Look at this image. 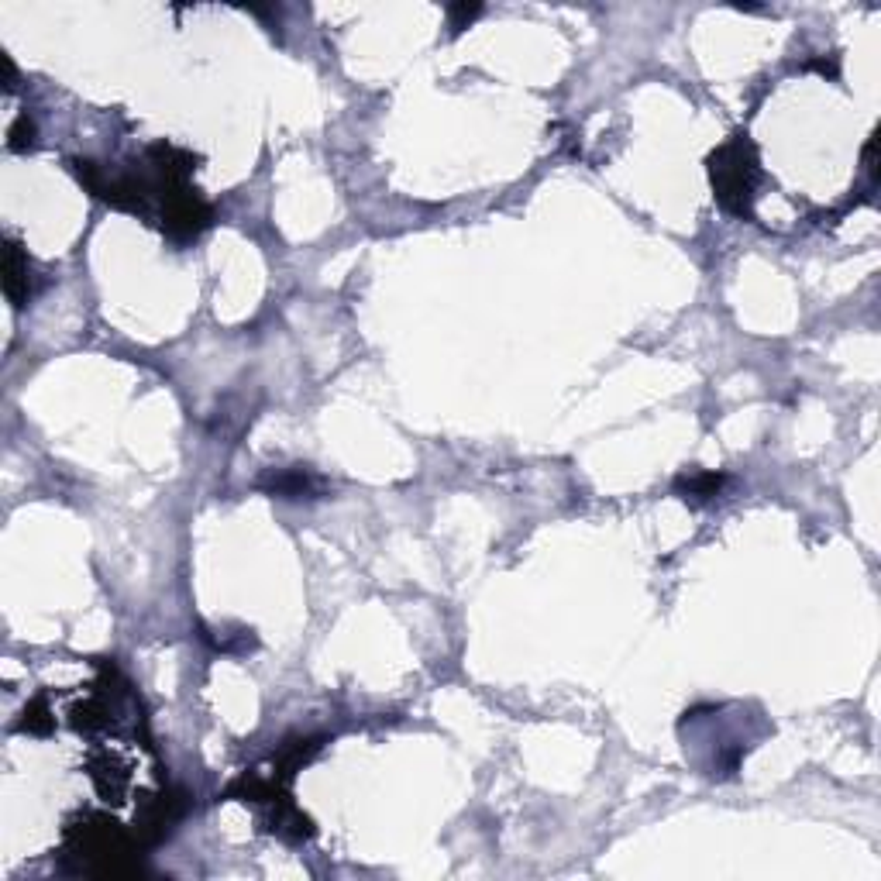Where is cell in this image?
I'll use <instances>...</instances> for the list:
<instances>
[{
	"label": "cell",
	"instance_id": "5",
	"mask_svg": "<svg viewBox=\"0 0 881 881\" xmlns=\"http://www.w3.org/2000/svg\"><path fill=\"white\" fill-rule=\"evenodd\" d=\"M723 482H727V475L696 472V475H685V479H678L675 489L685 496V500H713V496L723 489Z\"/></svg>",
	"mask_w": 881,
	"mask_h": 881
},
{
	"label": "cell",
	"instance_id": "7",
	"mask_svg": "<svg viewBox=\"0 0 881 881\" xmlns=\"http://www.w3.org/2000/svg\"><path fill=\"white\" fill-rule=\"evenodd\" d=\"M52 720H49V709H45V699H35L28 709H25V720H21V730H28V734H49Z\"/></svg>",
	"mask_w": 881,
	"mask_h": 881
},
{
	"label": "cell",
	"instance_id": "6",
	"mask_svg": "<svg viewBox=\"0 0 881 881\" xmlns=\"http://www.w3.org/2000/svg\"><path fill=\"white\" fill-rule=\"evenodd\" d=\"M7 135H11V142H7V145H11L14 152H25V148L35 145V121H31L28 114H18Z\"/></svg>",
	"mask_w": 881,
	"mask_h": 881
},
{
	"label": "cell",
	"instance_id": "2",
	"mask_svg": "<svg viewBox=\"0 0 881 881\" xmlns=\"http://www.w3.org/2000/svg\"><path fill=\"white\" fill-rule=\"evenodd\" d=\"M709 173H713V186L720 204L727 207L730 214L744 217L747 210H751L754 183H758V159H754L751 142H747V138L727 142L709 159Z\"/></svg>",
	"mask_w": 881,
	"mask_h": 881
},
{
	"label": "cell",
	"instance_id": "1",
	"mask_svg": "<svg viewBox=\"0 0 881 881\" xmlns=\"http://www.w3.org/2000/svg\"><path fill=\"white\" fill-rule=\"evenodd\" d=\"M66 857L76 861V871L97 878H124L138 871L131 837L104 816H83V823L66 826Z\"/></svg>",
	"mask_w": 881,
	"mask_h": 881
},
{
	"label": "cell",
	"instance_id": "3",
	"mask_svg": "<svg viewBox=\"0 0 881 881\" xmlns=\"http://www.w3.org/2000/svg\"><path fill=\"white\" fill-rule=\"evenodd\" d=\"M4 293L7 300L14 303V307H21V303L31 296V265H28V255L21 252L18 241H7V265H4Z\"/></svg>",
	"mask_w": 881,
	"mask_h": 881
},
{
	"label": "cell",
	"instance_id": "4",
	"mask_svg": "<svg viewBox=\"0 0 881 881\" xmlns=\"http://www.w3.org/2000/svg\"><path fill=\"white\" fill-rule=\"evenodd\" d=\"M272 496H283V500H310L314 493H321V482L314 479L310 472H276L269 482H262Z\"/></svg>",
	"mask_w": 881,
	"mask_h": 881
}]
</instances>
